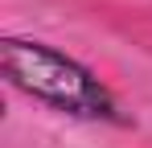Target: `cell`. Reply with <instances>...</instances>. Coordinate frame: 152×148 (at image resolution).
<instances>
[{"instance_id":"obj_1","label":"cell","mask_w":152,"mask_h":148,"mask_svg":"<svg viewBox=\"0 0 152 148\" xmlns=\"http://www.w3.org/2000/svg\"><path fill=\"white\" fill-rule=\"evenodd\" d=\"M0 66L17 91H25L29 99L45 103L53 111H66L78 119H111V123L124 119L119 107H115V95L95 78V70H86L78 58L62 53L50 41L4 37Z\"/></svg>"}]
</instances>
